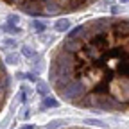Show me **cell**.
<instances>
[{"label": "cell", "mask_w": 129, "mask_h": 129, "mask_svg": "<svg viewBox=\"0 0 129 129\" xmlns=\"http://www.w3.org/2000/svg\"><path fill=\"white\" fill-rule=\"evenodd\" d=\"M6 61H7L9 64H16V63H18V56H16V54H9V56L6 57Z\"/></svg>", "instance_id": "obj_7"}, {"label": "cell", "mask_w": 129, "mask_h": 129, "mask_svg": "<svg viewBox=\"0 0 129 129\" xmlns=\"http://www.w3.org/2000/svg\"><path fill=\"white\" fill-rule=\"evenodd\" d=\"M54 29H56L57 32H67V30L70 29V22H68V20H57L56 25H54Z\"/></svg>", "instance_id": "obj_4"}, {"label": "cell", "mask_w": 129, "mask_h": 129, "mask_svg": "<svg viewBox=\"0 0 129 129\" xmlns=\"http://www.w3.org/2000/svg\"><path fill=\"white\" fill-rule=\"evenodd\" d=\"M120 2H127V0H120Z\"/></svg>", "instance_id": "obj_13"}, {"label": "cell", "mask_w": 129, "mask_h": 129, "mask_svg": "<svg viewBox=\"0 0 129 129\" xmlns=\"http://www.w3.org/2000/svg\"><path fill=\"white\" fill-rule=\"evenodd\" d=\"M30 16H61L83 11L99 0H4Z\"/></svg>", "instance_id": "obj_2"}, {"label": "cell", "mask_w": 129, "mask_h": 129, "mask_svg": "<svg viewBox=\"0 0 129 129\" xmlns=\"http://www.w3.org/2000/svg\"><path fill=\"white\" fill-rule=\"evenodd\" d=\"M56 106H57V101L52 99V97H48V99L43 101V108H56Z\"/></svg>", "instance_id": "obj_6"}, {"label": "cell", "mask_w": 129, "mask_h": 129, "mask_svg": "<svg viewBox=\"0 0 129 129\" xmlns=\"http://www.w3.org/2000/svg\"><path fill=\"white\" fill-rule=\"evenodd\" d=\"M20 129H34V127H32V125H22Z\"/></svg>", "instance_id": "obj_12"}, {"label": "cell", "mask_w": 129, "mask_h": 129, "mask_svg": "<svg viewBox=\"0 0 129 129\" xmlns=\"http://www.w3.org/2000/svg\"><path fill=\"white\" fill-rule=\"evenodd\" d=\"M36 86H38V93H41V95H47L48 91H50V90H48V86L43 83V81H38V84H36Z\"/></svg>", "instance_id": "obj_5"}, {"label": "cell", "mask_w": 129, "mask_h": 129, "mask_svg": "<svg viewBox=\"0 0 129 129\" xmlns=\"http://www.w3.org/2000/svg\"><path fill=\"white\" fill-rule=\"evenodd\" d=\"M64 129H91V127H64Z\"/></svg>", "instance_id": "obj_11"}, {"label": "cell", "mask_w": 129, "mask_h": 129, "mask_svg": "<svg viewBox=\"0 0 129 129\" xmlns=\"http://www.w3.org/2000/svg\"><path fill=\"white\" fill-rule=\"evenodd\" d=\"M23 54H25V56H29V57H32V56H34V52H32L29 47H23Z\"/></svg>", "instance_id": "obj_8"}, {"label": "cell", "mask_w": 129, "mask_h": 129, "mask_svg": "<svg viewBox=\"0 0 129 129\" xmlns=\"http://www.w3.org/2000/svg\"><path fill=\"white\" fill-rule=\"evenodd\" d=\"M16 20H18V18H16L14 14H11V16H9V23H16Z\"/></svg>", "instance_id": "obj_10"}, {"label": "cell", "mask_w": 129, "mask_h": 129, "mask_svg": "<svg viewBox=\"0 0 129 129\" xmlns=\"http://www.w3.org/2000/svg\"><path fill=\"white\" fill-rule=\"evenodd\" d=\"M34 27L38 29V30H43L45 27H43V23H40V22H34Z\"/></svg>", "instance_id": "obj_9"}, {"label": "cell", "mask_w": 129, "mask_h": 129, "mask_svg": "<svg viewBox=\"0 0 129 129\" xmlns=\"http://www.w3.org/2000/svg\"><path fill=\"white\" fill-rule=\"evenodd\" d=\"M48 75L70 106L129 113V18L101 16L75 27L52 50Z\"/></svg>", "instance_id": "obj_1"}, {"label": "cell", "mask_w": 129, "mask_h": 129, "mask_svg": "<svg viewBox=\"0 0 129 129\" xmlns=\"http://www.w3.org/2000/svg\"><path fill=\"white\" fill-rule=\"evenodd\" d=\"M9 75H7V70H6V64L0 57V113H2L6 102H7V97H9Z\"/></svg>", "instance_id": "obj_3"}]
</instances>
